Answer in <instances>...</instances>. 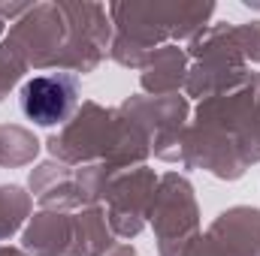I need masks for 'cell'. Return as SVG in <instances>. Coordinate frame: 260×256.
Here are the masks:
<instances>
[{"mask_svg": "<svg viewBox=\"0 0 260 256\" xmlns=\"http://www.w3.org/2000/svg\"><path fill=\"white\" fill-rule=\"evenodd\" d=\"M76 94L79 81L73 75H37L21 88V112L43 127L58 124L73 112Z\"/></svg>", "mask_w": 260, "mask_h": 256, "instance_id": "obj_1", "label": "cell"}]
</instances>
